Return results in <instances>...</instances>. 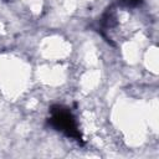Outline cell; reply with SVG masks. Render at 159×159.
<instances>
[{"mask_svg": "<svg viewBox=\"0 0 159 159\" xmlns=\"http://www.w3.org/2000/svg\"><path fill=\"white\" fill-rule=\"evenodd\" d=\"M50 123L55 129L65 133L66 135H68L73 139L81 140V133L77 128L73 116L71 114V112L68 109L62 108L60 106L53 107L51 109Z\"/></svg>", "mask_w": 159, "mask_h": 159, "instance_id": "obj_1", "label": "cell"}, {"mask_svg": "<svg viewBox=\"0 0 159 159\" xmlns=\"http://www.w3.org/2000/svg\"><path fill=\"white\" fill-rule=\"evenodd\" d=\"M120 1L125 5H128V6H132V5H135V4L139 2V0H120Z\"/></svg>", "mask_w": 159, "mask_h": 159, "instance_id": "obj_2", "label": "cell"}]
</instances>
